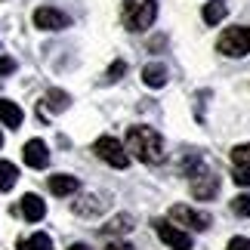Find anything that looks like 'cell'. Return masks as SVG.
Listing matches in <instances>:
<instances>
[{
	"label": "cell",
	"instance_id": "obj_27",
	"mask_svg": "<svg viewBox=\"0 0 250 250\" xmlns=\"http://www.w3.org/2000/svg\"><path fill=\"white\" fill-rule=\"evenodd\" d=\"M68 250H90V247H86V244H71Z\"/></svg>",
	"mask_w": 250,
	"mask_h": 250
},
{
	"label": "cell",
	"instance_id": "obj_24",
	"mask_svg": "<svg viewBox=\"0 0 250 250\" xmlns=\"http://www.w3.org/2000/svg\"><path fill=\"white\" fill-rule=\"evenodd\" d=\"M124 71H127V65L118 59V62H114L111 68H108V81H121V74H124Z\"/></svg>",
	"mask_w": 250,
	"mask_h": 250
},
{
	"label": "cell",
	"instance_id": "obj_1",
	"mask_svg": "<svg viewBox=\"0 0 250 250\" xmlns=\"http://www.w3.org/2000/svg\"><path fill=\"white\" fill-rule=\"evenodd\" d=\"M124 151L130 158H139L142 164H158V161H164V139L155 127H130Z\"/></svg>",
	"mask_w": 250,
	"mask_h": 250
},
{
	"label": "cell",
	"instance_id": "obj_7",
	"mask_svg": "<svg viewBox=\"0 0 250 250\" xmlns=\"http://www.w3.org/2000/svg\"><path fill=\"white\" fill-rule=\"evenodd\" d=\"M155 232H158V238H161V241H164L170 250H191V235L186 232V229L158 219V223H155Z\"/></svg>",
	"mask_w": 250,
	"mask_h": 250
},
{
	"label": "cell",
	"instance_id": "obj_13",
	"mask_svg": "<svg viewBox=\"0 0 250 250\" xmlns=\"http://www.w3.org/2000/svg\"><path fill=\"white\" fill-rule=\"evenodd\" d=\"M105 207H108V201H102L99 195H86V198H81L78 204H74V213H81V216H96V213H102Z\"/></svg>",
	"mask_w": 250,
	"mask_h": 250
},
{
	"label": "cell",
	"instance_id": "obj_26",
	"mask_svg": "<svg viewBox=\"0 0 250 250\" xmlns=\"http://www.w3.org/2000/svg\"><path fill=\"white\" fill-rule=\"evenodd\" d=\"M9 71H16V62L9 59V56H3V59H0V74H9Z\"/></svg>",
	"mask_w": 250,
	"mask_h": 250
},
{
	"label": "cell",
	"instance_id": "obj_11",
	"mask_svg": "<svg viewBox=\"0 0 250 250\" xmlns=\"http://www.w3.org/2000/svg\"><path fill=\"white\" fill-rule=\"evenodd\" d=\"M22 216L28 219V223H41V219L46 216V204L37 195H31V191H28V195L22 198Z\"/></svg>",
	"mask_w": 250,
	"mask_h": 250
},
{
	"label": "cell",
	"instance_id": "obj_21",
	"mask_svg": "<svg viewBox=\"0 0 250 250\" xmlns=\"http://www.w3.org/2000/svg\"><path fill=\"white\" fill-rule=\"evenodd\" d=\"M232 179L238 182V186H247V188H250V164H235Z\"/></svg>",
	"mask_w": 250,
	"mask_h": 250
},
{
	"label": "cell",
	"instance_id": "obj_5",
	"mask_svg": "<svg viewBox=\"0 0 250 250\" xmlns=\"http://www.w3.org/2000/svg\"><path fill=\"white\" fill-rule=\"evenodd\" d=\"M170 219H176L179 226H188L191 232H207L210 229V213H201V210L188 207V204H173Z\"/></svg>",
	"mask_w": 250,
	"mask_h": 250
},
{
	"label": "cell",
	"instance_id": "obj_16",
	"mask_svg": "<svg viewBox=\"0 0 250 250\" xmlns=\"http://www.w3.org/2000/svg\"><path fill=\"white\" fill-rule=\"evenodd\" d=\"M226 13H229L226 0H210V3L204 6V13H201V16H204V22H207V25H219V22L226 19Z\"/></svg>",
	"mask_w": 250,
	"mask_h": 250
},
{
	"label": "cell",
	"instance_id": "obj_15",
	"mask_svg": "<svg viewBox=\"0 0 250 250\" xmlns=\"http://www.w3.org/2000/svg\"><path fill=\"white\" fill-rule=\"evenodd\" d=\"M133 223H136V219L130 213H118L105 223V235H127V232H133Z\"/></svg>",
	"mask_w": 250,
	"mask_h": 250
},
{
	"label": "cell",
	"instance_id": "obj_9",
	"mask_svg": "<svg viewBox=\"0 0 250 250\" xmlns=\"http://www.w3.org/2000/svg\"><path fill=\"white\" fill-rule=\"evenodd\" d=\"M25 164L34 167V170H43L46 164H50V151H46V142L43 139L25 142Z\"/></svg>",
	"mask_w": 250,
	"mask_h": 250
},
{
	"label": "cell",
	"instance_id": "obj_18",
	"mask_svg": "<svg viewBox=\"0 0 250 250\" xmlns=\"http://www.w3.org/2000/svg\"><path fill=\"white\" fill-rule=\"evenodd\" d=\"M19 250H53V241H50V235L37 232L31 238H25V241H19Z\"/></svg>",
	"mask_w": 250,
	"mask_h": 250
},
{
	"label": "cell",
	"instance_id": "obj_6",
	"mask_svg": "<svg viewBox=\"0 0 250 250\" xmlns=\"http://www.w3.org/2000/svg\"><path fill=\"white\" fill-rule=\"evenodd\" d=\"M188 176H191V195H195L198 201H210L219 191V176L216 173L198 167V170H191Z\"/></svg>",
	"mask_w": 250,
	"mask_h": 250
},
{
	"label": "cell",
	"instance_id": "obj_4",
	"mask_svg": "<svg viewBox=\"0 0 250 250\" xmlns=\"http://www.w3.org/2000/svg\"><path fill=\"white\" fill-rule=\"evenodd\" d=\"M93 151H96V158H102L105 164H111L118 170H124L130 164V155L124 151V142H118L114 136H99L93 142Z\"/></svg>",
	"mask_w": 250,
	"mask_h": 250
},
{
	"label": "cell",
	"instance_id": "obj_10",
	"mask_svg": "<svg viewBox=\"0 0 250 250\" xmlns=\"http://www.w3.org/2000/svg\"><path fill=\"white\" fill-rule=\"evenodd\" d=\"M78 188H81L78 176H68V173H56V176H50V191H53V195H59V198L74 195Z\"/></svg>",
	"mask_w": 250,
	"mask_h": 250
},
{
	"label": "cell",
	"instance_id": "obj_22",
	"mask_svg": "<svg viewBox=\"0 0 250 250\" xmlns=\"http://www.w3.org/2000/svg\"><path fill=\"white\" fill-rule=\"evenodd\" d=\"M232 161H235V164H250V142L232 148Z\"/></svg>",
	"mask_w": 250,
	"mask_h": 250
},
{
	"label": "cell",
	"instance_id": "obj_19",
	"mask_svg": "<svg viewBox=\"0 0 250 250\" xmlns=\"http://www.w3.org/2000/svg\"><path fill=\"white\" fill-rule=\"evenodd\" d=\"M68 93H62V90H50V93H46V105H50V108L53 111H65V108H68Z\"/></svg>",
	"mask_w": 250,
	"mask_h": 250
},
{
	"label": "cell",
	"instance_id": "obj_2",
	"mask_svg": "<svg viewBox=\"0 0 250 250\" xmlns=\"http://www.w3.org/2000/svg\"><path fill=\"white\" fill-rule=\"evenodd\" d=\"M158 19V3L155 0H124L121 22L127 31H146Z\"/></svg>",
	"mask_w": 250,
	"mask_h": 250
},
{
	"label": "cell",
	"instance_id": "obj_25",
	"mask_svg": "<svg viewBox=\"0 0 250 250\" xmlns=\"http://www.w3.org/2000/svg\"><path fill=\"white\" fill-rule=\"evenodd\" d=\"M105 250H136V247H133L130 241H118V238H114V241L105 244Z\"/></svg>",
	"mask_w": 250,
	"mask_h": 250
},
{
	"label": "cell",
	"instance_id": "obj_8",
	"mask_svg": "<svg viewBox=\"0 0 250 250\" xmlns=\"http://www.w3.org/2000/svg\"><path fill=\"white\" fill-rule=\"evenodd\" d=\"M34 25L41 28V31H62V28L71 25V19L56 6H37L34 9Z\"/></svg>",
	"mask_w": 250,
	"mask_h": 250
},
{
	"label": "cell",
	"instance_id": "obj_28",
	"mask_svg": "<svg viewBox=\"0 0 250 250\" xmlns=\"http://www.w3.org/2000/svg\"><path fill=\"white\" fill-rule=\"evenodd\" d=\"M0 146H3V136H0Z\"/></svg>",
	"mask_w": 250,
	"mask_h": 250
},
{
	"label": "cell",
	"instance_id": "obj_14",
	"mask_svg": "<svg viewBox=\"0 0 250 250\" xmlns=\"http://www.w3.org/2000/svg\"><path fill=\"white\" fill-rule=\"evenodd\" d=\"M142 81H146V86H151V90H158V86L167 83V68L161 62H151L142 68Z\"/></svg>",
	"mask_w": 250,
	"mask_h": 250
},
{
	"label": "cell",
	"instance_id": "obj_17",
	"mask_svg": "<svg viewBox=\"0 0 250 250\" xmlns=\"http://www.w3.org/2000/svg\"><path fill=\"white\" fill-rule=\"evenodd\" d=\"M16 179H19V167L9 164V161H0V191H9L16 186Z\"/></svg>",
	"mask_w": 250,
	"mask_h": 250
},
{
	"label": "cell",
	"instance_id": "obj_20",
	"mask_svg": "<svg viewBox=\"0 0 250 250\" xmlns=\"http://www.w3.org/2000/svg\"><path fill=\"white\" fill-rule=\"evenodd\" d=\"M232 210L238 216H247L250 219V195H238L235 201H232Z\"/></svg>",
	"mask_w": 250,
	"mask_h": 250
},
{
	"label": "cell",
	"instance_id": "obj_12",
	"mask_svg": "<svg viewBox=\"0 0 250 250\" xmlns=\"http://www.w3.org/2000/svg\"><path fill=\"white\" fill-rule=\"evenodd\" d=\"M0 121L6 124V127H22V121H25V114L22 108H19L16 102H9V99H0Z\"/></svg>",
	"mask_w": 250,
	"mask_h": 250
},
{
	"label": "cell",
	"instance_id": "obj_23",
	"mask_svg": "<svg viewBox=\"0 0 250 250\" xmlns=\"http://www.w3.org/2000/svg\"><path fill=\"white\" fill-rule=\"evenodd\" d=\"M226 250H250V238H241V235H238V238H232V241L226 244Z\"/></svg>",
	"mask_w": 250,
	"mask_h": 250
},
{
	"label": "cell",
	"instance_id": "obj_3",
	"mask_svg": "<svg viewBox=\"0 0 250 250\" xmlns=\"http://www.w3.org/2000/svg\"><path fill=\"white\" fill-rule=\"evenodd\" d=\"M216 50L223 53V56H232V59H238V56H247V53H250V25L226 28V31L219 34V41H216Z\"/></svg>",
	"mask_w": 250,
	"mask_h": 250
}]
</instances>
